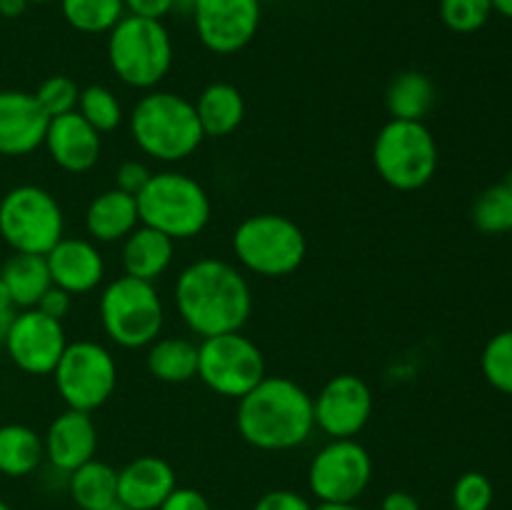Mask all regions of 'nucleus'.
Wrapping results in <instances>:
<instances>
[{
	"label": "nucleus",
	"mask_w": 512,
	"mask_h": 510,
	"mask_svg": "<svg viewBox=\"0 0 512 510\" xmlns=\"http://www.w3.org/2000/svg\"><path fill=\"white\" fill-rule=\"evenodd\" d=\"M175 308L188 330L200 338L243 330L253 313V293L235 265L200 258L175 280Z\"/></svg>",
	"instance_id": "obj_1"
},
{
	"label": "nucleus",
	"mask_w": 512,
	"mask_h": 510,
	"mask_svg": "<svg viewBox=\"0 0 512 510\" xmlns=\"http://www.w3.org/2000/svg\"><path fill=\"white\" fill-rule=\"evenodd\" d=\"M238 433L258 450H293L308 443L315 430L313 395L285 375H265L238 400Z\"/></svg>",
	"instance_id": "obj_2"
},
{
	"label": "nucleus",
	"mask_w": 512,
	"mask_h": 510,
	"mask_svg": "<svg viewBox=\"0 0 512 510\" xmlns=\"http://www.w3.org/2000/svg\"><path fill=\"white\" fill-rule=\"evenodd\" d=\"M130 135L148 158L180 163L190 158L205 140L188 98L168 90H150L130 110Z\"/></svg>",
	"instance_id": "obj_3"
},
{
	"label": "nucleus",
	"mask_w": 512,
	"mask_h": 510,
	"mask_svg": "<svg viewBox=\"0 0 512 510\" xmlns=\"http://www.w3.org/2000/svg\"><path fill=\"white\" fill-rule=\"evenodd\" d=\"M135 203H138L140 223L160 230L175 243L203 233L213 213L208 190L178 170L153 173Z\"/></svg>",
	"instance_id": "obj_4"
},
{
	"label": "nucleus",
	"mask_w": 512,
	"mask_h": 510,
	"mask_svg": "<svg viewBox=\"0 0 512 510\" xmlns=\"http://www.w3.org/2000/svg\"><path fill=\"white\" fill-rule=\"evenodd\" d=\"M108 63L120 83L153 90L173 65V38L163 20L125 15L108 33Z\"/></svg>",
	"instance_id": "obj_5"
},
{
	"label": "nucleus",
	"mask_w": 512,
	"mask_h": 510,
	"mask_svg": "<svg viewBox=\"0 0 512 510\" xmlns=\"http://www.w3.org/2000/svg\"><path fill=\"white\" fill-rule=\"evenodd\" d=\"M233 253L245 270L260 278H285L303 265L308 238L288 215L258 213L233 233Z\"/></svg>",
	"instance_id": "obj_6"
},
{
	"label": "nucleus",
	"mask_w": 512,
	"mask_h": 510,
	"mask_svg": "<svg viewBox=\"0 0 512 510\" xmlns=\"http://www.w3.org/2000/svg\"><path fill=\"white\" fill-rule=\"evenodd\" d=\"M373 165L395 190H420L438 173V143L425 123L393 120L380 128L373 143Z\"/></svg>",
	"instance_id": "obj_7"
},
{
	"label": "nucleus",
	"mask_w": 512,
	"mask_h": 510,
	"mask_svg": "<svg viewBox=\"0 0 512 510\" xmlns=\"http://www.w3.org/2000/svg\"><path fill=\"white\" fill-rule=\"evenodd\" d=\"M98 310L105 335L128 350L155 343L165 323L163 300L155 285L130 275H120L105 285Z\"/></svg>",
	"instance_id": "obj_8"
},
{
	"label": "nucleus",
	"mask_w": 512,
	"mask_h": 510,
	"mask_svg": "<svg viewBox=\"0 0 512 510\" xmlns=\"http://www.w3.org/2000/svg\"><path fill=\"white\" fill-rule=\"evenodd\" d=\"M0 238L13 253L45 255L65 238V215L40 185H18L0 200Z\"/></svg>",
	"instance_id": "obj_9"
},
{
	"label": "nucleus",
	"mask_w": 512,
	"mask_h": 510,
	"mask_svg": "<svg viewBox=\"0 0 512 510\" xmlns=\"http://www.w3.org/2000/svg\"><path fill=\"white\" fill-rule=\"evenodd\" d=\"M55 390L73 410L93 413L103 408L118 385V363L105 345L75 340L65 345L53 373Z\"/></svg>",
	"instance_id": "obj_10"
},
{
	"label": "nucleus",
	"mask_w": 512,
	"mask_h": 510,
	"mask_svg": "<svg viewBox=\"0 0 512 510\" xmlns=\"http://www.w3.org/2000/svg\"><path fill=\"white\" fill-rule=\"evenodd\" d=\"M268 375L263 350L240 330L210 335L198 345V378L223 398L240 400Z\"/></svg>",
	"instance_id": "obj_11"
},
{
	"label": "nucleus",
	"mask_w": 512,
	"mask_h": 510,
	"mask_svg": "<svg viewBox=\"0 0 512 510\" xmlns=\"http://www.w3.org/2000/svg\"><path fill=\"white\" fill-rule=\"evenodd\" d=\"M373 480V458L355 438H335L315 453L308 488L318 503H355Z\"/></svg>",
	"instance_id": "obj_12"
},
{
	"label": "nucleus",
	"mask_w": 512,
	"mask_h": 510,
	"mask_svg": "<svg viewBox=\"0 0 512 510\" xmlns=\"http://www.w3.org/2000/svg\"><path fill=\"white\" fill-rule=\"evenodd\" d=\"M3 345L15 368L28 375H50L68 340L60 320L48 318L38 308H28L13 315Z\"/></svg>",
	"instance_id": "obj_13"
},
{
	"label": "nucleus",
	"mask_w": 512,
	"mask_h": 510,
	"mask_svg": "<svg viewBox=\"0 0 512 510\" xmlns=\"http://www.w3.org/2000/svg\"><path fill=\"white\" fill-rule=\"evenodd\" d=\"M190 15L210 53L233 55L258 35L260 0H193Z\"/></svg>",
	"instance_id": "obj_14"
},
{
	"label": "nucleus",
	"mask_w": 512,
	"mask_h": 510,
	"mask_svg": "<svg viewBox=\"0 0 512 510\" xmlns=\"http://www.w3.org/2000/svg\"><path fill=\"white\" fill-rule=\"evenodd\" d=\"M373 390L353 373L333 375L313 398L315 428L330 440L355 438L373 415Z\"/></svg>",
	"instance_id": "obj_15"
},
{
	"label": "nucleus",
	"mask_w": 512,
	"mask_h": 510,
	"mask_svg": "<svg viewBox=\"0 0 512 510\" xmlns=\"http://www.w3.org/2000/svg\"><path fill=\"white\" fill-rule=\"evenodd\" d=\"M50 118L33 93L0 90V155L20 158L43 145Z\"/></svg>",
	"instance_id": "obj_16"
},
{
	"label": "nucleus",
	"mask_w": 512,
	"mask_h": 510,
	"mask_svg": "<svg viewBox=\"0 0 512 510\" xmlns=\"http://www.w3.org/2000/svg\"><path fill=\"white\" fill-rule=\"evenodd\" d=\"M45 460L60 473H73L75 468L95 458L98 450V428L93 413L65 408L55 415L43 435Z\"/></svg>",
	"instance_id": "obj_17"
},
{
	"label": "nucleus",
	"mask_w": 512,
	"mask_h": 510,
	"mask_svg": "<svg viewBox=\"0 0 512 510\" xmlns=\"http://www.w3.org/2000/svg\"><path fill=\"white\" fill-rule=\"evenodd\" d=\"M50 280L70 295H85L98 288L105 278L103 253L93 240L63 238L45 253Z\"/></svg>",
	"instance_id": "obj_18"
},
{
	"label": "nucleus",
	"mask_w": 512,
	"mask_h": 510,
	"mask_svg": "<svg viewBox=\"0 0 512 510\" xmlns=\"http://www.w3.org/2000/svg\"><path fill=\"white\" fill-rule=\"evenodd\" d=\"M43 145L50 160L68 173H88L90 168H95L103 150L100 133L85 123L78 110L50 118Z\"/></svg>",
	"instance_id": "obj_19"
},
{
	"label": "nucleus",
	"mask_w": 512,
	"mask_h": 510,
	"mask_svg": "<svg viewBox=\"0 0 512 510\" xmlns=\"http://www.w3.org/2000/svg\"><path fill=\"white\" fill-rule=\"evenodd\" d=\"M175 488L173 465L158 455H140L118 470V503L128 510H158Z\"/></svg>",
	"instance_id": "obj_20"
},
{
	"label": "nucleus",
	"mask_w": 512,
	"mask_h": 510,
	"mask_svg": "<svg viewBox=\"0 0 512 510\" xmlns=\"http://www.w3.org/2000/svg\"><path fill=\"white\" fill-rule=\"evenodd\" d=\"M140 225L138 203L118 188L103 190L85 210V230L93 243H120Z\"/></svg>",
	"instance_id": "obj_21"
},
{
	"label": "nucleus",
	"mask_w": 512,
	"mask_h": 510,
	"mask_svg": "<svg viewBox=\"0 0 512 510\" xmlns=\"http://www.w3.org/2000/svg\"><path fill=\"white\" fill-rule=\"evenodd\" d=\"M175 255V240L160 230L140 223L128 238L123 240V275L155 283L170 268Z\"/></svg>",
	"instance_id": "obj_22"
},
{
	"label": "nucleus",
	"mask_w": 512,
	"mask_h": 510,
	"mask_svg": "<svg viewBox=\"0 0 512 510\" xmlns=\"http://www.w3.org/2000/svg\"><path fill=\"white\" fill-rule=\"evenodd\" d=\"M193 105L205 138H225L245 120L243 93L230 83H210Z\"/></svg>",
	"instance_id": "obj_23"
},
{
	"label": "nucleus",
	"mask_w": 512,
	"mask_h": 510,
	"mask_svg": "<svg viewBox=\"0 0 512 510\" xmlns=\"http://www.w3.org/2000/svg\"><path fill=\"white\" fill-rule=\"evenodd\" d=\"M435 83L420 70H405L390 80L385 90V108L393 120H415L425 123L430 110L435 108Z\"/></svg>",
	"instance_id": "obj_24"
},
{
	"label": "nucleus",
	"mask_w": 512,
	"mask_h": 510,
	"mask_svg": "<svg viewBox=\"0 0 512 510\" xmlns=\"http://www.w3.org/2000/svg\"><path fill=\"white\" fill-rule=\"evenodd\" d=\"M0 278L8 285L13 305L20 310L35 308L45 295V290L53 285L45 255L13 253L0 268Z\"/></svg>",
	"instance_id": "obj_25"
},
{
	"label": "nucleus",
	"mask_w": 512,
	"mask_h": 510,
	"mask_svg": "<svg viewBox=\"0 0 512 510\" xmlns=\"http://www.w3.org/2000/svg\"><path fill=\"white\" fill-rule=\"evenodd\" d=\"M68 490L80 510H105L118 503V470L93 458L68 473Z\"/></svg>",
	"instance_id": "obj_26"
},
{
	"label": "nucleus",
	"mask_w": 512,
	"mask_h": 510,
	"mask_svg": "<svg viewBox=\"0 0 512 510\" xmlns=\"http://www.w3.org/2000/svg\"><path fill=\"white\" fill-rule=\"evenodd\" d=\"M43 460V435L20 423H8L0 428V473L5 478H25L35 473Z\"/></svg>",
	"instance_id": "obj_27"
},
{
	"label": "nucleus",
	"mask_w": 512,
	"mask_h": 510,
	"mask_svg": "<svg viewBox=\"0 0 512 510\" xmlns=\"http://www.w3.org/2000/svg\"><path fill=\"white\" fill-rule=\"evenodd\" d=\"M145 363L160 383H188L198 378V345L185 338H158L148 345Z\"/></svg>",
	"instance_id": "obj_28"
},
{
	"label": "nucleus",
	"mask_w": 512,
	"mask_h": 510,
	"mask_svg": "<svg viewBox=\"0 0 512 510\" xmlns=\"http://www.w3.org/2000/svg\"><path fill=\"white\" fill-rule=\"evenodd\" d=\"M63 18L80 33H110L125 18L123 0H58Z\"/></svg>",
	"instance_id": "obj_29"
},
{
	"label": "nucleus",
	"mask_w": 512,
	"mask_h": 510,
	"mask_svg": "<svg viewBox=\"0 0 512 510\" xmlns=\"http://www.w3.org/2000/svg\"><path fill=\"white\" fill-rule=\"evenodd\" d=\"M473 223L485 235L512 233V178L485 188L473 203Z\"/></svg>",
	"instance_id": "obj_30"
},
{
	"label": "nucleus",
	"mask_w": 512,
	"mask_h": 510,
	"mask_svg": "<svg viewBox=\"0 0 512 510\" xmlns=\"http://www.w3.org/2000/svg\"><path fill=\"white\" fill-rule=\"evenodd\" d=\"M78 113L83 115L85 123L93 125L100 135L113 133L123 125V105L115 98V93L105 85H88L80 88Z\"/></svg>",
	"instance_id": "obj_31"
},
{
	"label": "nucleus",
	"mask_w": 512,
	"mask_h": 510,
	"mask_svg": "<svg viewBox=\"0 0 512 510\" xmlns=\"http://www.w3.org/2000/svg\"><path fill=\"white\" fill-rule=\"evenodd\" d=\"M480 365L495 390L512 395V330H500L485 343Z\"/></svg>",
	"instance_id": "obj_32"
},
{
	"label": "nucleus",
	"mask_w": 512,
	"mask_h": 510,
	"mask_svg": "<svg viewBox=\"0 0 512 510\" xmlns=\"http://www.w3.org/2000/svg\"><path fill=\"white\" fill-rule=\"evenodd\" d=\"M493 13V0H440V20L460 35L485 28Z\"/></svg>",
	"instance_id": "obj_33"
},
{
	"label": "nucleus",
	"mask_w": 512,
	"mask_h": 510,
	"mask_svg": "<svg viewBox=\"0 0 512 510\" xmlns=\"http://www.w3.org/2000/svg\"><path fill=\"white\" fill-rule=\"evenodd\" d=\"M33 95L48 118H58V115H68L78 110L80 88L68 75H50L38 85Z\"/></svg>",
	"instance_id": "obj_34"
},
{
	"label": "nucleus",
	"mask_w": 512,
	"mask_h": 510,
	"mask_svg": "<svg viewBox=\"0 0 512 510\" xmlns=\"http://www.w3.org/2000/svg\"><path fill=\"white\" fill-rule=\"evenodd\" d=\"M495 498L493 483L488 475L470 470L463 473L453 485V508L455 510H490Z\"/></svg>",
	"instance_id": "obj_35"
},
{
	"label": "nucleus",
	"mask_w": 512,
	"mask_h": 510,
	"mask_svg": "<svg viewBox=\"0 0 512 510\" xmlns=\"http://www.w3.org/2000/svg\"><path fill=\"white\" fill-rule=\"evenodd\" d=\"M150 178H153V173H150L148 165L140 163V160H125V163H120L118 170H115L113 188H118V190H123V193L138 198L140 190L148 185Z\"/></svg>",
	"instance_id": "obj_36"
},
{
	"label": "nucleus",
	"mask_w": 512,
	"mask_h": 510,
	"mask_svg": "<svg viewBox=\"0 0 512 510\" xmlns=\"http://www.w3.org/2000/svg\"><path fill=\"white\" fill-rule=\"evenodd\" d=\"M315 505L305 498L303 493L290 488H275L268 490L258 498L253 510H313Z\"/></svg>",
	"instance_id": "obj_37"
},
{
	"label": "nucleus",
	"mask_w": 512,
	"mask_h": 510,
	"mask_svg": "<svg viewBox=\"0 0 512 510\" xmlns=\"http://www.w3.org/2000/svg\"><path fill=\"white\" fill-rule=\"evenodd\" d=\"M35 308L40 310V313H45L48 318H55L63 323L65 315L70 313V308H73V295L65 293L63 288H58V285H50L48 290H45V295L40 298V303L35 305Z\"/></svg>",
	"instance_id": "obj_38"
},
{
	"label": "nucleus",
	"mask_w": 512,
	"mask_h": 510,
	"mask_svg": "<svg viewBox=\"0 0 512 510\" xmlns=\"http://www.w3.org/2000/svg\"><path fill=\"white\" fill-rule=\"evenodd\" d=\"M158 510H213L208 498L195 488H175Z\"/></svg>",
	"instance_id": "obj_39"
},
{
	"label": "nucleus",
	"mask_w": 512,
	"mask_h": 510,
	"mask_svg": "<svg viewBox=\"0 0 512 510\" xmlns=\"http://www.w3.org/2000/svg\"><path fill=\"white\" fill-rule=\"evenodd\" d=\"M125 15H138V18L163 20L175 10V0H123Z\"/></svg>",
	"instance_id": "obj_40"
},
{
	"label": "nucleus",
	"mask_w": 512,
	"mask_h": 510,
	"mask_svg": "<svg viewBox=\"0 0 512 510\" xmlns=\"http://www.w3.org/2000/svg\"><path fill=\"white\" fill-rule=\"evenodd\" d=\"M380 510H420V503L408 490H390L380 503Z\"/></svg>",
	"instance_id": "obj_41"
},
{
	"label": "nucleus",
	"mask_w": 512,
	"mask_h": 510,
	"mask_svg": "<svg viewBox=\"0 0 512 510\" xmlns=\"http://www.w3.org/2000/svg\"><path fill=\"white\" fill-rule=\"evenodd\" d=\"M28 5V0H0V15L3 18H20Z\"/></svg>",
	"instance_id": "obj_42"
},
{
	"label": "nucleus",
	"mask_w": 512,
	"mask_h": 510,
	"mask_svg": "<svg viewBox=\"0 0 512 510\" xmlns=\"http://www.w3.org/2000/svg\"><path fill=\"white\" fill-rule=\"evenodd\" d=\"M15 305H13V298H10L8 293V285L3 283V278H0V313H13Z\"/></svg>",
	"instance_id": "obj_43"
},
{
	"label": "nucleus",
	"mask_w": 512,
	"mask_h": 510,
	"mask_svg": "<svg viewBox=\"0 0 512 510\" xmlns=\"http://www.w3.org/2000/svg\"><path fill=\"white\" fill-rule=\"evenodd\" d=\"M313 510H363L355 503H318Z\"/></svg>",
	"instance_id": "obj_44"
},
{
	"label": "nucleus",
	"mask_w": 512,
	"mask_h": 510,
	"mask_svg": "<svg viewBox=\"0 0 512 510\" xmlns=\"http://www.w3.org/2000/svg\"><path fill=\"white\" fill-rule=\"evenodd\" d=\"M493 10L503 15V18L512 20V0H493Z\"/></svg>",
	"instance_id": "obj_45"
},
{
	"label": "nucleus",
	"mask_w": 512,
	"mask_h": 510,
	"mask_svg": "<svg viewBox=\"0 0 512 510\" xmlns=\"http://www.w3.org/2000/svg\"><path fill=\"white\" fill-rule=\"evenodd\" d=\"M15 310L13 313H0V345L5 343V335H8V328H10V320H13Z\"/></svg>",
	"instance_id": "obj_46"
},
{
	"label": "nucleus",
	"mask_w": 512,
	"mask_h": 510,
	"mask_svg": "<svg viewBox=\"0 0 512 510\" xmlns=\"http://www.w3.org/2000/svg\"><path fill=\"white\" fill-rule=\"evenodd\" d=\"M105 510H128V508H125V505H120V503H115V505H110V508H105Z\"/></svg>",
	"instance_id": "obj_47"
},
{
	"label": "nucleus",
	"mask_w": 512,
	"mask_h": 510,
	"mask_svg": "<svg viewBox=\"0 0 512 510\" xmlns=\"http://www.w3.org/2000/svg\"><path fill=\"white\" fill-rule=\"evenodd\" d=\"M28 3H30V5H33V3H35V5H43V3H53V0H28Z\"/></svg>",
	"instance_id": "obj_48"
},
{
	"label": "nucleus",
	"mask_w": 512,
	"mask_h": 510,
	"mask_svg": "<svg viewBox=\"0 0 512 510\" xmlns=\"http://www.w3.org/2000/svg\"><path fill=\"white\" fill-rule=\"evenodd\" d=\"M0 510H13V508H10V505L5 503V500H0Z\"/></svg>",
	"instance_id": "obj_49"
}]
</instances>
